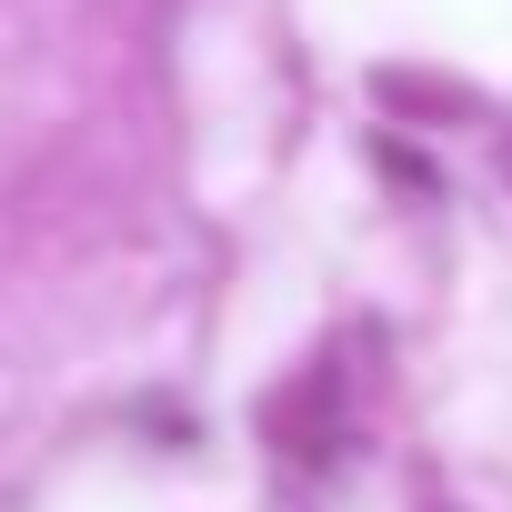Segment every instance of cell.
Listing matches in <instances>:
<instances>
[{"label":"cell","instance_id":"obj_1","mask_svg":"<svg viewBox=\"0 0 512 512\" xmlns=\"http://www.w3.org/2000/svg\"><path fill=\"white\" fill-rule=\"evenodd\" d=\"M372 101H382V111H412V121H482V91H472V81L402 71V61H382V71H372Z\"/></svg>","mask_w":512,"mask_h":512},{"label":"cell","instance_id":"obj_2","mask_svg":"<svg viewBox=\"0 0 512 512\" xmlns=\"http://www.w3.org/2000/svg\"><path fill=\"white\" fill-rule=\"evenodd\" d=\"M262 432H272L282 452H302V462H322V452H332V372H312V382H292V392H272V412H262Z\"/></svg>","mask_w":512,"mask_h":512},{"label":"cell","instance_id":"obj_3","mask_svg":"<svg viewBox=\"0 0 512 512\" xmlns=\"http://www.w3.org/2000/svg\"><path fill=\"white\" fill-rule=\"evenodd\" d=\"M372 161H382V171H392V181H402V191H432V161H422V151H402V141H382V151H372Z\"/></svg>","mask_w":512,"mask_h":512}]
</instances>
